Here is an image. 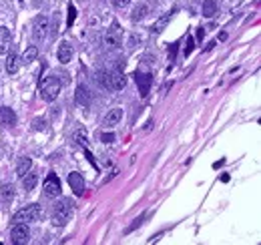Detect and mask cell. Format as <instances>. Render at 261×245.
<instances>
[{
    "mask_svg": "<svg viewBox=\"0 0 261 245\" xmlns=\"http://www.w3.org/2000/svg\"><path fill=\"white\" fill-rule=\"evenodd\" d=\"M30 169H32V159H30V157H22V159L19 161V165H16V175L22 179Z\"/></svg>",
    "mask_w": 261,
    "mask_h": 245,
    "instance_id": "cell-19",
    "label": "cell"
},
{
    "mask_svg": "<svg viewBox=\"0 0 261 245\" xmlns=\"http://www.w3.org/2000/svg\"><path fill=\"white\" fill-rule=\"evenodd\" d=\"M0 125L2 127H14L16 125V113L8 107H0Z\"/></svg>",
    "mask_w": 261,
    "mask_h": 245,
    "instance_id": "cell-13",
    "label": "cell"
},
{
    "mask_svg": "<svg viewBox=\"0 0 261 245\" xmlns=\"http://www.w3.org/2000/svg\"><path fill=\"white\" fill-rule=\"evenodd\" d=\"M60 89H62V85L58 83V78L48 76L44 83L40 85V96H42V101H46V103L56 101L58 94H60Z\"/></svg>",
    "mask_w": 261,
    "mask_h": 245,
    "instance_id": "cell-3",
    "label": "cell"
},
{
    "mask_svg": "<svg viewBox=\"0 0 261 245\" xmlns=\"http://www.w3.org/2000/svg\"><path fill=\"white\" fill-rule=\"evenodd\" d=\"M75 101H76L80 107H91V93L87 91V87H85V85H78V87H76Z\"/></svg>",
    "mask_w": 261,
    "mask_h": 245,
    "instance_id": "cell-14",
    "label": "cell"
},
{
    "mask_svg": "<svg viewBox=\"0 0 261 245\" xmlns=\"http://www.w3.org/2000/svg\"><path fill=\"white\" fill-rule=\"evenodd\" d=\"M123 44V35H121V28L119 24L115 22L103 37V46L107 48V51H117V48H121Z\"/></svg>",
    "mask_w": 261,
    "mask_h": 245,
    "instance_id": "cell-4",
    "label": "cell"
},
{
    "mask_svg": "<svg viewBox=\"0 0 261 245\" xmlns=\"http://www.w3.org/2000/svg\"><path fill=\"white\" fill-rule=\"evenodd\" d=\"M58 30H60V26H58V14H55V28H53V35H58Z\"/></svg>",
    "mask_w": 261,
    "mask_h": 245,
    "instance_id": "cell-30",
    "label": "cell"
},
{
    "mask_svg": "<svg viewBox=\"0 0 261 245\" xmlns=\"http://www.w3.org/2000/svg\"><path fill=\"white\" fill-rule=\"evenodd\" d=\"M46 32H48V16L38 14L35 22H32V38H35V42H42L46 38Z\"/></svg>",
    "mask_w": 261,
    "mask_h": 245,
    "instance_id": "cell-6",
    "label": "cell"
},
{
    "mask_svg": "<svg viewBox=\"0 0 261 245\" xmlns=\"http://www.w3.org/2000/svg\"><path fill=\"white\" fill-rule=\"evenodd\" d=\"M37 57H38V48H37L35 44H32V46H28L26 51H24V55H22V62H26V64H28V62L35 60Z\"/></svg>",
    "mask_w": 261,
    "mask_h": 245,
    "instance_id": "cell-22",
    "label": "cell"
},
{
    "mask_svg": "<svg viewBox=\"0 0 261 245\" xmlns=\"http://www.w3.org/2000/svg\"><path fill=\"white\" fill-rule=\"evenodd\" d=\"M201 12H203V16H207V19H213V16L219 12L217 2H215V0H205V2H203V8H201Z\"/></svg>",
    "mask_w": 261,
    "mask_h": 245,
    "instance_id": "cell-20",
    "label": "cell"
},
{
    "mask_svg": "<svg viewBox=\"0 0 261 245\" xmlns=\"http://www.w3.org/2000/svg\"><path fill=\"white\" fill-rule=\"evenodd\" d=\"M96 83H99L103 89H109V73L107 71H99V73H96Z\"/></svg>",
    "mask_w": 261,
    "mask_h": 245,
    "instance_id": "cell-25",
    "label": "cell"
},
{
    "mask_svg": "<svg viewBox=\"0 0 261 245\" xmlns=\"http://www.w3.org/2000/svg\"><path fill=\"white\" fill-rule=\"evenodd\" d=\"M42 217H44L42 207L38 203H32V205H26V207L16 211L12 215V223H37Z\"/></svg>",
    "mask_w": 261,
    "mask_h": 245,
    "instance_id": "cell-1",
    "label": "cell"
},
{
    "mask_svg": "<svg viewBox=\"0 0 261 245\" xmlns=\"http://www.w3.org/2000/svg\"><path fill=\"white\" fill-rule=\"evenodd\" d=\"M73 139H75L80 147H85V149H87V131H85V129H78Z\"/></svg>",
    "mask_w": 261,
    "mask_h": 245,
    "instance_id": "cell-24",
    "label": "cell"
},
{
    "mask_svg": "<svg viewBox=\"0 0 261 245\" xmlns=\"http://www.w3.org/2000/svg\"><path fill=\"white\" fill-rule=\"evenodd\" d=\"M171 19H173V12H167V14H163L161 16V19L151 26V30L153 32H163V30H165V26L171 22Z\"/></svg>",
    "mask_w": 261,
    "mask_h": 245,
    "instance_id": "cell-21",
    "label": "cell"
},
{
    "mask_svg": "<svg viewBox=\"0 0 261 245\" xmlns=\"http://www.w3.org/2000/svg\"><path fill=\"white\" fill-rule=\"evenodd\" d=\"M191 51H193V38L189 37V38H187V46H185V55H189Z\"/></svg>",
    "mask_w": 261,
    "mask_h": 245,
    "instance_id": "cell-29",
    "label": "cell"
},
{
    "mask_svg": "<svg viewBox=\"0 0 261 245\" xmlns=\"http://www.w3.org/2000/svg\"><path fill=\"white\" fill-rule=\"evenodd\" d=\"M121 119H123V109H112V111H109L107 115H105L103 125L107 129H112V127H117L121 123Z\"/></svg>",
    "mask_w": 261,
    "mask_h": 245,
    "instance_id": "cell-11",
    "label": "cell"
},
{
    "mask_svg": "<svg viewBox=\"0 0 261 245\" xmlns=\"http://www.w3.org/2000/svg\"><path fill=\"white\" fill-rule=\"evenodd\" d=\"M37 183H38V175H37V173H30V171H28V173L22 177V187H24V191H26V193L35 189V187H37Z\"/></svg>",
    "mask_w": 261,
    "mask_h": 245,
    "instance_id": "cell-18",
    "label": "cell"
},
{
    "mask_svg": "<svg viewBox=\"0 0 261 245\" xmlns=\"http://www.w3.org/2000/svg\"><path fill=\"white\" fill-rule=\"evenodd\" d=\"M12 42V35L6 26H0V55H6Z\"/></svg>",
    "mask_w": 261,
    "mask_h": 245,
    "instance_id": "cell-15",
    "label": "cell"
},
{
    "mask_svg": "<svg viewBox=\"0 0 261 245\" xmlns=\"http://www.w3.org/2000/svg\"><path fill=\"white\" fill-rule=\"evenodd\" d=\"M42 191H44L46 197H51V199H55L60 195V179L56 177V173H48V177L42 183Z\"/></svg>",
    "mask_w": 261,
    "mask_h": 245,
    "instance_id": "cell-7",
    "label": "cell"
},
{
    "mask_svg": "<svg viewBox=\"0 0 261 245\" xmlns=\"http://www.w3.org/2000/svg\"><path fill=\"white\" fill-rule=\"evenodd\" d=\"M75 19H76V8L73 4H69V20H67V26H73Z\"/></svg>",
    "mask_w": 261,
    "mask_h": 245,
    "instance_id": "cell-26",
    "label": "cell"
},
{
    "mask_svg": "<svg viewBox=\"0 0 261 245\" xmlns=\"http://www.w3.org/2000/svg\"><path fill=\"white\" fill-rule=\"evenodd\" d=\"M0 195H2V201L4 203L12 201V197H14V185H4L2 189H0Z\"/></svg>",
    "mask_w": 261,
    "mask_h": 245,
    "instance_id": "cell-23",
    "label": "cell"
},
{
    "mask_svg": "<svg viewBox=\"0 0 261 245\" xmlns=\"http://www.w3.org/2000/svg\"><path fill=\"white\" fill-rule=\"evenodd\" d=\"M101 141L107 143V145H111L112 141H115V135H112V133H103V135H101Z\"/></svg>",
    "mask_w": 261,
    "mask_h": 245,
    "instance_id": "cell-27",
    "label": "cell"
},
{
    "mask_svg": "<svg viewBox=\"0 0 261 245\" xmlns=\"http://www.w3.org/2000/svg\"><path fill=\"white\" fill-rule=\"evenodd\" d=\"M56 57H58V62H60V64H67V62H71V58H73V46H71V42L62 40V42L58 44Z\"/></svg>",
    "mask_w": 261,
    "mask_h": 245,
    "instance_id": "cell-10",
    "label": "cell"
},
{
    "mask_svg": "<svg viewBox=\"0 0 261 245\" xmlns=\"http://www.w3.org/2000/svg\"><path fill=\"white\" fill-rule=\"evenodd\" d=\"M125 87H127V78L123 73H119V71L109 73V89L111 91H123Z\"/></svg>",
    "mask_w": 261,
    "mask_h": 245,
    "instance_id": "cell-9",
    "label": "cell"
},
{
    "mask_svg": "<svg viewBox=\"0 0 261 245\" xmlns=\"http://www.w3.org/2000/svg\"><path fill=\"white\" fill-rule=\"evenodd\" d=\"M69 185L75 191V195H83L85 193V179L80 173H71L69 175Z\"/></svg>",
    "mask_w": 261,
    "mask_h": 245,
    "instance_id": "cell-12",
    "label": "cell"
},
{
    "mask_svg": "<svg viewBox=\"0 0 261 245\" xmlns=\"http://www.w3.org/2000/svg\"><path fill=\"white\" fill-rule=\"evenodd\" d=\"M19 2H24V0H19Z\"/></svg>",
    "mask_w": 261,
    "mask_h": 245,
    "instance_id": "cell-32",
    "label": "cell"
},
{
    "mask_svg": "<svg viewBox=\"0 0 261 245\" xmlns=\"http://www.w3.org/2000/svg\"><path fill=\"white\" fill-rule=\"evenodd\" d=\"M73 209H75V205H73V201L69 197L56 201L55 207H53V223L58 225V227L67 225L71 221V217H73Z\"/></svg>",
    "mask_w": 261,
    "mask_h": 245,
    "instance_id": "cell-2",
    "label": "cell"
},
{
    "mask_svg": "<svg viewBox=\"0 0 261 245\" xmlns=\"http://www.w3.org/2000/svg\"><path fill=\"white\" fill-rule=\"evenodd\" d=\"M111 2H112V6H117V8H125V6H129L130 0H111Z\"/></svg>",
    "mask_w": 261,
    "mask_h": 245,
    "instance_id": "cell-28",
    "label": "cell"
},
{
    "mask_svg": "<svg viewBox=\"0 0 261 245\" xmlns=\"http://www.w3.org/2000/svg\"><path fill=\"white\" fill-rule=\"evenodd\" d=\"M141 221H143V217L135 219V223H133V225H130V227H129V229H127V233H130V231H133V229H135V227H137V225H141Z\"/></svg>",
    "mask_w": 261,
    "mask_h": 245,
    "instance_id": "cell-31",
    "label": "cell"
},
{
    "mask_svg": "<svg viewBox=\"0 0 261 245\" xmlns=\"http://www.w3.org/2000/svg\"><path fill=\"white\" fill-rule=\"evenodd\" d=\"M19 67H20V57L16 55V51H10L8 57H6V71H8V75H16V73H19Z\"/></svg>",
    "mask_w": 261,
    "mask_h": 245,
    "instance_id": "cell-16",
    "label": "cell"
},
{
    "mask_svg": "<svg viewBox=\"0 0 261 245\" xmlns=\"http://www.w3.org/2000/svg\"><path fill=\"white\" fill-rule=\"evenodd\" d=\"M147 14H149V4L141 2V4H137V6L133 8V14H130V19H133V22H139V20L145 19Z\"/></svg>",
    "mask_w": 261,
    "mask_h": 245,
    "instance_id": "cell-17",
    "label": "cell"
},
{
    "mask_svg": "<svg viewBox=\"0 0 261 245\" xmlns=\"http://www.w3.org/2000/svg\"><path fill=\"white\" fill-rule=\"evenodd\" d=\"M135 80H137V85H139V93H141V96L145 99V96L149 94V91H151V83H153V75H151V71H137V73H135Z\"/></svg>",
    "mask_w": 261,
    "mask_h": 245,
    "instance_id": "cell-8",
    "label": "cell"
},
{
    "mask_svg": "<svg viewBox=\"0 0 261 245\" xmlns=\"http://www.w3.org/2000/svg\"><path fill=\"white\" fill-rule=\"evenodd\" d=\"M30 241V229L28 223H14V227L10 229V243L14 245H24Z\"/></svg>",
    "mask_w": 261,
    "mask_h": 245,
    "instance_id": "cell-5",
    "label": "cell"
}]
</instances>
